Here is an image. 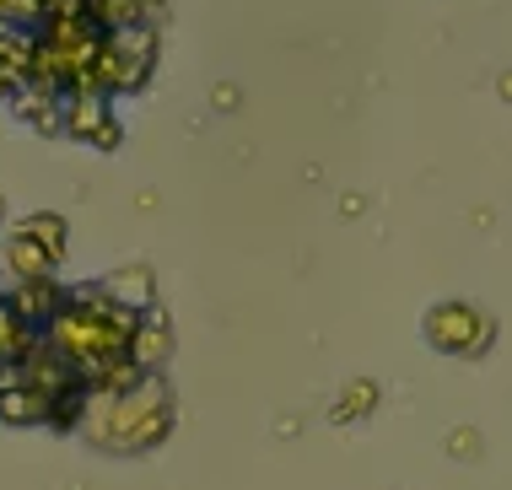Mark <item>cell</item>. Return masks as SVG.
<instances>
[{
  "label": "cell",
  "instance_id": "obj_12",
  "mask_svg": "<svg viewBox=\"0 0 512 490\" xmlns=\"http://www.w3.org/2000/svg\"><path fill=\"white\" fill-rule=\"evenodd\" d=\"M44 0H0V27H27V22H38L44 17Z\"/></svg>",
  "mask_w": 512,
  "mask_h": 490
},
{
  "label": "cell",
  "instance_id": "obj_14",
  "mask_svg": "<svg viewBox=\"0 0 512 490\" xmlns=\"http://www.w3.org/2000/svg\"><path fill=\"white\" fill-rule=\"evenodd\" d=\"M453 453H475V437H469V431H453Z\"/></svg>",
  "mask_w": 512,
  "mask_h": 490
},
{
  "label": "cell",
  "instance_id": "obj_4",
  "mask_svg": "<svg viewBox=\"0 0 512 490\" xmlns=\"http://www.w3.org/2000/svg\"><path fill=\"white\" fill-rule=\"evenodd\" d=\"M65 130L76 140H103V146H114V119H108V103L103 92H71V108H65Z\"/></svg>",
  "mask_w": 512,
  "mask_h": 490
},
{
  "label": "cell",
  "instance_id": "obj_16",
  "mask_svg": "<svg viewBox=\"0 0 512 490\" xmlns=\"http://www.w3.org/2000/svg\"><path fill=\"white\" fill-rule=\"evenodd\" d=\"M44 6H54V0H44Z\"/></svg>",
  "mask_w": 512,
  "mask_h": 490
},
{
  "label": "cell",
  "instance_id": "obj_13",
  "mask_svg": "<svg viewBox=\"0 0 512 490\" xmlns=\"http://www.w3.org/2000/svg\"><path fill=\"white\" fill-rule=\"evenodd\" d=\"M17 81H22V70H17V65H0V97L17 92Z\"/></svg>",
  "mask_w": 512,
  "mask_h": 490
},
{
  "label": "cell",
  "instance_id": "obj_8",
  "mask_svg": "<svg viewBox=\"0 0 512 490\" xmlns=\"http://www.w3.org/2000/svg\"><path fill=\"white\" fill-rule=\"evenodd\" d=\"M168 356H173V329H168V318H141V324H135V340H130V361H135L141 372H157Z\"/></svg>",
  "mask_w": 512,
  "mask_h": 490
},
{
  "label": "cell",
  "instance_id": "obj_11",
  "mask_svg": "<svg viewBox=\"0 0 512 490\" xmlns=\"http://www.w3.org/2000/svg\"><path fill=\"white\" fill-rule=\"evenodd\" d=\"M22 232H27V237H38V243H44L49 254H65V227H60V216H33Z\"/></svg>",
  "mask_w": 512,
  "mask_h": 490
},
{
  "label": "cell",
  "instance_id": "obj_2",
  "mask_svg": "<svg viewBox=\"0 0 512 490\" xmlns=\"http://www.w3.org/2000/svg\"><path fill=\"white\" fill-rule=\"evenodd\" d=\"M168 431H173V394L162 383V372H146L124 394L92 388L87 410H81V437L103 453H151L157 442H168Z\"/></svg>",
  "mask_w": 512,
  "mask_h": 490
},
{
  "label": "cell",
  "instance_id": "obj_1",
  "mask_svg": "<svg viewBox=\"0 0 512 490\" xmlns=\"http://www.w3.org/2000/svg\"><path fill=\"white\" fill-rule=\"evenodd\" d=\"M135 324H141V313L108 302L98 286H81V291H71V297H65V307L44 324V345L54 350V356H65V361H71V367L92 383L98 372L119 367V361H130Z\"/></svg>",
  "mask_w": 512,
  "mask_h": 490
},
{
  "label": "cell",
  "instance_id": "obj_7",
  "mask_svg": "<svg viewBox=\"0 0 512 490\" xmlns=\"http://www.w3.org/2000/svg\"><path fill=\"white\" fill-rule=\"evenodd\" d=\"M38 340H44V334H38L17 313V307H11V297H0V367H17V361H27L38 350Z\"/></svg>",
  "mask_w": 512,
  "mask_h": 490
},
{
  "label": "cell",
  "instance_id": "obj_9",
  "mask_svg": "<svg viewBox=\"0 0 512 490\" xmlns=\"http://www.w3.org/2000/svg\"><path fill=\"white\" fill-rule=\"evenodd\" d=\"M98 291H103L108 302H119V307H130V313H141V307L151 302V270H146V264L114 270L108 280H98Z\"/></svg>",
  "mask_w": 512,
  "mask_h": 490
},
{
  "label": "cell",
  "instance_id": "obj_5",
  "mask_svg": "<svg viewBox=\"0 0 512 490\" xmlns=\"http://www.w3.org/2000/svg\"><path fill=\"white\" fill-rule=\"evenodd\" d=\"M65 297H71V291L54 286V275H49V280H17V291H11V307H17L27 324L44 334V324H49V318L65 307Z\"/></svg>",
  "mask_w": 512,
  "mask_h": 490
},
{
  "label": "cell",
  "instance_id": "obj_15",
  "mask_svg": "<svg viewBox=\"0 0 512 490\" xmlns=\"http://www.w3.org/2000/svg\"><path fill=\"white\" fill-rule=\"evenodd\" d=\"M502 97H512V76H502Z\"/></svg>",
  "mask_w": 512,
  "mask_h": 490
},
{
  "label": "cell",
  "instance_id": "obj_10",
  "mask_svg": "<svg viewBox=\"0 0 512 490\" xmlns=\"http://www.w3.org/2000/svg\"><path fill=\"white\" fill-rule=\"evenodd\" d=\"M372 404H378V388H372V383H351V388H345V399L335 404V420H356V415H367Z\"/></svg>",
  "mask_w": 512,
  "mask_h": 490
},
{
  "label": "cell",
  "instance_id": "obj_3",
  "mask_svg": "<svg viewBox=\"0 0 512 490\" xmlns=\"http://www.w3.org/2000/svg\"><path fill=\"white\" fill-rule=\"evenodd\" d=\"M421 334L442 356H480V350H491V318L469 302H437L421 318Z\"/></svg>",
  "mask_w": 512,
  "mask_h": 490
},
{
  "label": "cell",
  "instance_id": "obj_6",
  "mask_svg": "<svg viewBox=\"0 0 512 490\" xmlns=\"http://www.w3.org/2000/svg\"><path fill=\"white\" fill-rule=\"evenodd\" d=\"M54 264H60V254H49L38 237L11 232V243H6V270H11V280H49Z\"/></svg>",
  "mask_w": 512,
  "mask_h": 490
}]
</instances>
